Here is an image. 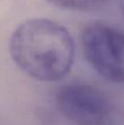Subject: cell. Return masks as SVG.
<instances>
[{
  "label": "cell",
  "instance_id": "cell-3",
  "mask_svg": "<svg viewBox=\"0 0 124 125\" xmlns=\"http://www.w3.org/2000/svg\"><path fill=\"white\" fill-rule=\"evenodd\" d=\"M61 113L76 125H109L111 106L96 87L83 82L65 84L56 93Z\"/></svg>",
  "mask_w": 124,
  "mask_h": 125
},
{
  "label": "cell",
  "instance_id": "cell-2",
  "mask_svg": "<svg viewBox=\"0 0 124 125\" xmlns=\"http://www.w3.org/2000/svg\"><path fill=\"white\" fill-rule=\"evenodd\" d=\"M85 58L100 76L124 83V32L104 22H92L81 33Z\"/></svg>",
  "mask_w": 124,
  "mask_h": 125
},
{
  "label": "cell",
  "instance_id": "cell-1",
  "mask_svg": "<svg viewBox=\"0 0 124 125\" xmlns=\"http://www.w3.org/2000/svg\"><path fill=\"white\" fill-rule=\"evenodd\" d=\"M9 52L14 64L31 78L57 81L70 71L75 43L68 30L53 20L37 18L21 23L12 33Z\"/></svg>",
  "mask_w": 124,
  "mask_h": 125
},
{
  "label": "cell",
  "instance_id": "cell-5",
  "mask_svg": "<svg viewBox=\"0 0 124 125\" xmlns=\"http://www.w3.org/2000/svg\"><path fill=\"white\" fill-rule=\"evenodd\" d=\"M120 8H121V11H122V13L124 15V0H120Z\"/></svg>",
  "mask_w": 124,
  "mask_h": 125
},
{
  "label": "cell",
  "instance_id": "cell-4",
  "mask_svg": "<svg viewBox=\"0 0 124 125\" xmlns=\"http://www.w3.org/2000/svg\"><path fill=\"white\" fill-rule=\"evenodd\" d=\"M62 9L76 11H90L104 6L109 0H46Z\"/></svg>",
  "mask_w": 124,
  "mask_h": 125
}]
</instances>
